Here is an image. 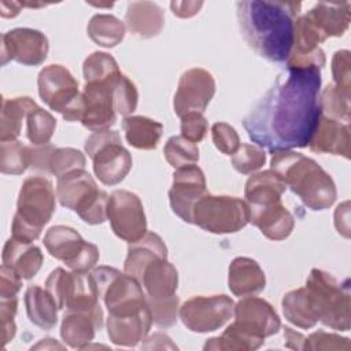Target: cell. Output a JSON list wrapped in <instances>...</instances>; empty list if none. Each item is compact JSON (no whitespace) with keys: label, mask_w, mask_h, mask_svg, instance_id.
<instances>
[{"label":"cell","mask_w":351,"mask_h":351,"mask_svg":"<svg viewBox=\"0 0 351 351\" xmlns=\"http://www.w3.org/2000/svg\"><path fill=\"white\" fill-rule=\"evenodd\" d=\"M206 193V177L199 166L188 165L174 171L169 202L173 213L182 221L192 223L193 206Z\"/></svg>","instance_id":"d6986e66"},{"label":"cell","mask_w":351,"mask_h":351,"mask_svg":"<svg viewBox=\"0 0 351 351\" xmlns=\"http://www.w3.org/2000/svg\"><path fill=\"white\" fill-rule=\"evenodd\" d=\"M163 154L169 165L174 169L195 165L199 160L197 147L182 136L170 137L163 148Z\"/></svg>","instance_id":"f35d334b"},{"label":"cell","mask_w":351,"mask_h":351,"mask_svg":"<svg viewBox=\"0 0 351 351\" xmlns=\"http://www.w3.org/2000/svg\"><path fill=\"white\" fill-rule=\"evenodd\" d=\"M1 259L3 265L12 269L21 278L30 280L40 270L44 256L37 245L11 237L4 244Z\"/></svg>","instance_id":"484cf974"},{"label":"cell","mask_w":351,"mask_h":351,"mask_svg":"<svg viewBox=\"0 0 351 351\" xmlns=\"http://www.w3.org/2000/svg\"><path fill=\"white\" fill-rule=\"evenodd\" d=\"M22 287V278L8 266L3 265L0 269V299L18 298Z\"/></svg>","instance_id":"816d5d0a"},{"label":"cell","mask_w":351,"mask_h":351,"mask_svg":"<svg viewBox=\"0 0 351 351\" xmlns=\"http://www.w3.org/2000/svg\"><path fill=\"white\" fill-rule=\"evenodd\" d=\"M211 137L217 149L225 155H233L240 147V137L236 129L225 122H217L211 126Z\"/></svg>","instance_id":"bcb514c9"},{"label":"cell","mask_w":351,"mask_h":351,"mask_svg":"<svg viewBox=\"0 0 351 351\" xmlns=\"http://www.w3.org/2000/svg\"><path fill=\"white\" fill-rule=\"evenodd\" d=\"M148 306L152 313V321L159 328H170L177 322L178 304L180 299L177 295L163 299V300H151L147 299Z\"/></svg>","instance_id":"ee69618b"},{"label":"cell","mask_w":351,"mask_h":351,"mask_svg":"<svg viewBox=\"0 0 351 351\" xmlns=\"http://www.w3.org/2000/svg\"><path fill=\"white\" fill-rule=\"evenodd\" d=\"M233 311L234 302L226 295L195 296L180 307V318L186 329L207 333L223 326Z\"/></svg>","instance_id":"9a60e30c"},{"label":"cell","mask_w":351,"mask_h":351,"mask_svg":"<svg viewBox=\"0 0 351 351\" xmlns=\"http://www.w3.org/2000/svg\"><path fill=\"white\" fill-rule=\"evenodd\" d=\"M215 93V81L210 71L193 67L186 70L180 81L173 100V108L180 118L186 112H203Z\"/></svg>","instance_id":"e0dca14e"},{"label":"cell","mask_w":351,"mask_h":351,"mask_svg":"<svg viewBox=\"0 0 351 351\" xmlns=\"http://www.w3.org/2000/svg\"><path fill=\"white\" fill-rule=\"evenodd\" d=\"M56 128V119L41 107L33 110L26 118V136L33 145L48 144Z\"/></svg>","instance_id":"8d00e7d4"},{"label":"cell","mask_w":351,"mask_h":351,"mask_svg":"<svg viewBox=\"0 0 351 351\" xmlns=\"http://www.w3.org/2000/svg\"><path fill=\"white\" fill-rule=\"evenodd\" d=\"M44 245L51 256L66 263L73 271L86 273L99 261V248L85 241L80 233L64 225H56L47 230Z\"/></svg>","instance_id":"4fadbf2b"},{"label":"cell","mask_w":351,"mask_h":351,"mask_svg":"<svg viewBox=\"0 0 351 351\" xmlns=\"http://www.w3.org/2000/svg\"><path fill=\"white\" fill-rule=\"evenodd\" d=\"M18 308V298L0 299V321H1V340L5 346L15 336L16 326L14 317Z\"/></svg>","instance_id":"681fc988"},{"label":"cell","mask_w":351,"mask_h":351,"mask_svg":"<svg viewBox=\"0 0 351 351\" xmlns=\"http://www.w3.org/2000/svg\"><path fill=\"white\" fill-rule=\"evenodd\" d=\"M125 23L134 36L151 38L162 32L165 14L163 10L152 1H132L128 4Z\"/></svg>","instance_id":"4316f807"},{"label":"cell","mask_w":351,"mask_h":351,"mask_svg":"<svg viewBox=\"0 0 351 351\" xmlns=\"http://www.w3.org/2000/svg\"><path fill=\"white\" fill-rule=\"evenodd\" d=\"M351 56L350 51L341 49L335 52L332 58V74L335 85L343 90L346 95H351Z\"/></svg>","instance_id":"7dc6e473"},{"label":"cell","mask_w":351,"mask_h":351,"mask_svg":"<svg viewBox=\"0 0 351 351\" xmlns=\"http://www.w3.org/2000/svg\"><path fill=\"white\" fill-rule=\"evenodd\" d=\"M203 1H171L170 7L174 15L180 18H189L199 12Z\"/></svg>","instance_id":"f5cc1de1"},{"label":"cell","mask_w":351,"mask_h":351,"mask_svg":"<svg viewBox=\"0 0 351 351\" xmlns=\"http://www.w3.org/2000/svg\"><path fill=\"white\" fill-rule=\"evenodd\" d=\"M350 3H318L306 16L325 37H340L350 25Z\"/></svg>","instance_id":"f1b7e54d"},{"label":"cell","mask_w":351,"mask_h":351,"mask_svg":"<svg viewBox=\"0 0 351 351\" xmlns=\"http://www.w3.org/2000/svg\"><path fill=\"white\" fill-rule=\"evenodd\" d=\"M29 167V147L21 141H1L0 169L4 174H22Z\"/></svg>","instance_id":"74e56055"},{"label":"cell","mask_w":351,"mask_h":351,"mask_svg":"<svg viewBox=\"0 0 351 351\" xmlns=\"http://www.w3.org/2000/svg\"><path fill=\"white\" fill-rule=\"evenodd\" d=\"M122 73L99 81L85 82L82 99L84 114L81 123L92 130H108L117 121V111L114 104V86Z\"/></svg>","instance_id":"2e32d148"},{"label":"cell","mask_w":351,"mask_h":351,"mask_svg":"<svg viewBox=\"0 0 351 351\" xmlns=\"http://www.w3.org/2000/svg\"><path fill=\"white\" fill-rule=\"evenodd\" d=\"M103 318L90 313L66 310L60 325V336L69 347L85 348L93 340L95 332L101 329Z\"/></svg>","instance_id":"83f0119b"},{"label":"cell","mask_w":351,"mask_h":351,"mask_svg":"<svg viewBox=\"0 0 351 351\" xmlns=\"http://www.w3.org/2000/svg\"><path fill=\"white\" fill-rule=\"evenodd\" d=\"M45 289L53 298L59 310L66 308L104 317L92 273L66 271L62 267H56L48 276Z\"/></svg>","instance_id":"ba28073f"},{"label":"cell","mask_w":351,"mask_h":351,"mask_svg":"<svg viewBox=\"0 0 351 351\" xmlns=\"http://www.w3.org/2000/svg\"><path fill=\"white\" fill-rule=\"evenodd\" d=\"M208 130L207 119L202 112H186L181 117V136L191 143H199Z\"/></svg>","instance_id":"c3c4849f"},{"label":"cell","mask_w":351,"mask_h":351,"mask_svg":"<svg viewBox=\"0 0 351 351\" xmlns=\"http://www.w3.org/2000/svg\"><path fill=\"white\" fill-rule=\"evenodd\" d=\"M48 49V38L44 33L16 27L1 36V64L15 60L25 66H38L47 59Z\"/></svg>","instance_id":"ac0fdd59"},{"label":"cell","mask_w":351,"mask_h":351,"mask_svg":"<svg viewBox=\"0 0 351 351\" xmlns=\"http://www.w3.org/2000/svg\"><path fill=\"white\" fill-rule=\"evenodd\" d=\"M107 219L117 237L134 243L147 233V218L140 197L129 191L117 189L108 197Z\"/></svg>","instance_id":"5bb4252c"},{"label":"cell","mask_w":351,"mask_h":351,"mask_svg":"<svg viewBox=\"0 0 351 351\" xmlns=\"http://www.w3.org/2000/svg\"><path fill=\"white\" fill-rule=\"evenodd\" d=\"M160 258L167 259V248L162 237L154 232H147L140 240L129 243L123 271L138 281L144 267Z\"/></svg>","instance_id":"cb8c5ba5"},{"label":"cell","mask_w":351,"mask_h":351,"mask_svg":"<svg viewBox=\"0 0 351 351\" xmlns=\"http://www.w3.org/2000/svg\"><path fill=\"white\" fill-rule=\"evenodd\" d=\"M284 336H285V346L288 348H293V350H303V341H304V336L299 332H295L292 328L285 326L284 328Z\"/></svg>","instance_id":"db71d44e"},{"label":"cell","mask_w":351,"mask_h":351,"mask_svg":"<svg viewBox=\"0 0 351 351\" xmlns=\"http://www.w3.org/2000/svg\"><path fill=\"white\" fill-rule=\"evenodd\" d=\"M138 282L144 287L147 299L163 300L176 295L178 273L167 259L160 258L144 267Z\"/></svg>","instance_id":"603a6c76"},{"label":"cell","mask_w":351,"mask_h":351,"mask_svg":"<svg viewBox=\"0 0 351 351\" xmlns=\"http://www.w3.org/2000/svg\"><path fill=\"white\" fill-rule=\"evenodd\" d=\"M281 304L285 318L298 328L310 329L318 322L306 287L289 291Z\"/></svg>","instance_id":"836d02e7"},{"label":"cell","mask_w":351,"mask_h":351,"mask_svg":"<svg viewBox=\"0 0 351 351\" xmlns=\"http://www.w3.org/2000/svg\"><path fill=\"white\" fill-rule=\"evenodd\" d=\"M266 276L256 261L247 256H237L229 266L228 287L236 296H250L263 291Z\"/></svg>","instance_id":"d4e9b609"},{"label":"cell","mask_w":351,"mask_h":351,"mask_svg":"<svg viewBox=\"0 0 351 351\" xmlns=\"http://www.w3.org/2000/svg\"><path fill=\"white\" fill-rule=\"evenodd\" d=\"M151 308L129 314V315H110L107 317V335L117 346L134 347L145 340L152 325Z\"/></svg>","instance_id":"44dd1931"},{"label":"cell","mask_w":351,"mask_h":351,"mask_svg":"<svg viewBox=\"0 0 351 351\" xmlns=\"http://www.w3.org/2000/svg\"><path fill=\"white\" fill-rule=\"evenodd\" d=\"M122 129L126 141L132 147L137 149H155L160 140L163 125L147 117L130 115L123 118Z\"/></svg>","instance_id":"d6a6232c"},{"label":"cell","mask_w":351,"mask_h":351,"mask_svg":"<svg viewBox=\"0 0 351 351\" xmlns=\"http://www.w3.org/2000/svg\"><path fill=\"white\" fill-rule=\"evenodd\" d=\"M56 197L63 207L75 211L89 225L103 223L107 219L110 196L97 188L85 169H77L58 177Z\"/></svg>","instance_id":"52a82bcc"},{"label":"cell","mask_w":351,"mask_h":351,"mask_svg":"<svg viewBox=\"0 0 351 351\" xmlns=\"http://www.w3.org/2000/svg\"><path fill=\"white\" fill-rule=\"evenodd\" d=\"M88 36L97 45L112 48L123 40L125 25L114 15L96 14L88 23Z\"/></svg>","instance_id":"e575fe53"},{"label":"cell","mask_w":351,"mask_h":351,"mask_svg":"<svg viewBox=\"0 0 351 351\" xmlns=\"http://www.w3.org/2000/svg\"><path fill=\"white\" fill-rule=\"evenodd\" d=\"M25 306L32 324L44 330L55 328L59 308L47 289L30 285L25 293Z\"/></svg>","instance_id":"1f68e13d"},{"label":"cell","mask_w":351,"mask_h":351,"mask_svg":"<svg viewBox=\"0 0 351 351\" xmlns=\"http://www.w3.org/2000/svg\"><path fill=\"white\" fill-rule=\"evenodd\" d=\"M248 211L250 222L259 228L262 234L270 240H285L293 230L295 218L285 208L281 200L266 204L248 206Z\"/></svg>","instance_id":"ffe728a7"},{"label":"cell","mask_w":351,"mask_h":351,"mask_svg":"<svg viewBox=\"0 0 351 351\" xmlns=\"http://www.w3.org/2000/svg\"><path fill=\"white\" fill-rule=\"evenodd\" d=\"M319 104L322 115L339 122H350V96L335 84L328 85L319 95Z\"/></svg>","instance_id":"d590c367"},{"label":"cell","mask_w":351,"mask_h":351,"mask_svg":"<svg viewBox=\"0 0 351 351\" xmlns=\"http://www.w3.org/2000/svg\"><path fill=\"white\" fill-rule=\"evenodd\" d=\"M85 82L106 80L121 73L117 60L106 52L90 53L82 64Z\"/></svg>","instance_id":"ab89813d"},{"label":"cell","mask_w":351,"mask_h":351,"mask_svg":"<svg viewBox=\"0 0 351 351\" xmlns=\"http://www.w3.org/2000/svg\"><path fill=\"white\" fill-rule=\"evenodd\" d=\"M311 306L319 322L336 330H350V280L339 281L330 273L313 269L306 281Z\"/></svg>","instance_id":"8992f818"},{"label":"cell","mask_w":351,"mask_h":351,"mask_svg":"<svg viewBox=\"0 0 351 351\" xmlns=\"http://www.w3.org/2000/svg\"><path fill=\"white\" fill-rule=\"evenodd\" d=\"M266 162V152L252 144H241L232 155V165L234 170L241 174H250L259 170Z\"/></svg>","instance_id":"60d3db41"},{"label":"cell","mask_w":351,"mask_h":351,"mask_svg":"<svg viewBox=\"0 0 351 351\" xmlns=\"http://www.w3.org/2000/svg\"><path fill=\"white\" fill-rule=\"evenodd\" d=\"M86 159L75 148H56L51 158V174L60 177L77 169H85Z\"/></svg>","instance_id":"b9f144b4"},{"label":"cell","mask_w":351,"mask_h":351,"mask_svg":"<svg viewBox=\"0 0 351 351\" xmlns=\"http://www.w3.org/2000/svg\"><path fill=\"white\" fill-rule=\"evenodd\" d=\"M234 321L218 337L208 339L204 350L248 351L256 350L269 336L276 335L281 321L265 299L247 296L234 304Z\"/></svg>","instance_id":"277c9868"},{"label":"cell","mask_w":351,"mask_h":351,"mask_svg":"<svg viewBox=\"0 0 351 351\" xmlns=\"http://www.w3.org/2000/svg\"><path fill=\"white\" fill-rule=\"evenodd\" d=\"M85 151L93 162L96 177L104 185L119 184L132 169V155L115 130L93 132L85 141Z\"/></svg>","instance_id":"7c38bea8"},{"label":"cell","mask_w":351,"mask_h":351,"mask_svg":"<svg viewBox=\"0 0 351 351\" xmlns=\"http://www.w3.org/2000/svg\"><path fill=\"white\" fill-rule=\"evenodd\" d=\"M55 211V191L52 182L43 176L23 181L12 219V237L22 243H33Z\"/></svg>","instance_id":"5b68a950"},{"label":"cell","mask_w":351,"mask_h":351,"mask_svg":"<svg viewBox=\"0 0 351 351\" xmlns=\"http://www.w3.org/2000/svg\"><path fill=\"white\" fill-rule=\"evenodd\" d=\"M138 92L136 85L122 74L114 86V104L115 111L121 115L128 117L137 107Z\"/></svg>","instance_id":"7bdbcfd3"},{"label":"cell","mask_w":351,"mask_h":351,"mask_svg":"<svg viewBox=\"0 0 351 351\" xmlns=\"http://www.w3.org/2000/svg\"><path fill=\"white\" fill-rule=\"evenodd\" d=\"M319 89V69H287L244 117L248 137L270 152L307 147L322 114Z\"/></svg>","instance_id":"6da1fadb"},{"label":"cell","mask_w":351,"mask_h":351,"mask_svg":"<svg viewBox=\"0 0 351 351\" xmlns=\"http://www.w3.org/2000/svg\"><path fill=\"white\" fill-rule=\"evenodd\" d=\"M270 166L310 210H326L335 203L337 192L332 177L311 158L291 149L273 151Z\"/></svg>","instance_id":"3957f363"},{"label":"cell","mask_w":351,"mask_h":351,"mask_svg":"<svg viewBox=\"0 0 351 351\" xmlns=\"http://www.w3.org/2000/svg\"><path fill=\"white\" fill-rule=\"evenodd\" d=\"M38 106L29 96H19L1 100L0 140L15 141L22 130V122Z\"/></svg>","instance_id":"f546056e"},{"label":"cell","mask_w":351,"mask_h":351,"mask_svg":"<svg viewBox=\"0 0 351 351\" xmlns=\"http://www.w3.org/2000/svg\"><path fill=\"white\" fill-rule=\"evenodd\" d=\"M38 95L41 100L53 111L60 112L67 122L82 118L84 99L78 90V81L62 64L44 67L37 78Z\"/></svg>","instance_id":"30bf717a"},{"label":"cell","mask_w":351,"mask_h":351,"mask_svg":"<svg viewBox=\"0 0 351 351\" xmlns=\"http://www.w3.org/2000/svg\"><path fill=\"white\" fill-rule=\"evenodd\" d=\"M99 299H101L111 315H128L138 313L148 306L147 295L137 280L110 266H99L92 271Z\"/></svg>","instance_id":"9c48e42d"},{"label":"cell","mask_w":351,"mask_h":351,"mask_svg":"<svg viewBox=\"0 0 351 351\" xmlns=\"http://www.w3.org/2000/svg\"><path fill=\"white\" fill-rule=\"evenodd\" d=\"M300 3L237 1L236 12L241 36L261 58L282 63L293 47L295 22Z\"/></svg>","instance_id":"7a4b0ae2"},{"label":"cell","mask_w":351,"mask_h":351,"mask_svg":"<svg viewBox=\"0 0 351 351\" xmlns=\"http://www.w3.org/2000/svg\"><path fill=\"white\" fill-rule=\"evenodd\" d=\"M248 222L250 211L245 200L234 196H215L207 192L192 210V223L214 234L239 232Z\"/></svg>","instance_id":"8fae6325"},{"label":"cell","mask_w":351,"mask_h":351,"mask_svg":"<svg viewBox=\"0 0 351 351\" xmlns=\"http://www.w3.org/2000/svg\"><path fill=\"white\" fill-rule=\"evenodd\" d=\"M22 4L18 1H1L0 3V12L3 18H14L19 14Z\"/></svg>","instance_id":"11a10c76"},{"label":"cell","mask_w":351,"mask_h":351,"mask_svg":"<svg viewBox=\"0 0 351 351\" xmlns=\"http://www.w3.org/2000/svg\"><path fill=\"white\" fill-rule=\"evenodd\" d=\"M311 151L318 154L341 155L350 158V126L321 114L314 134L308 143Z\"/></svg>","instance_id":"7402d4cb"},{"label":"cell","mask_w":351,"mask_h":351,"mask_svg":"<svg viewBox=\"0 0 351 351\" xmlns=\"http://www.w3.org/2000/svg\"><path fill=\"white\" fill-rule=\"evenodd\" d=\"M55 149L56 148L51 143L29 147V167L44 173H51V158Z\"/></svg>","instance_id":"f907efd6"},{"label":"cell","mask_w":351,"mask_h":351,"mask_svg":"<svg viewBox=\"0 0 351 351\" xmlns=\"http://www.w3.org/2000/svg\"><path fill=\"white\" fill-rule=\"evenodd\" d=\"M285 189V182L273 170L256 173L251 176L245 182V203L248 206H256L281 200Z\"/></svg>","instance_id":"4dcf8cb0"},{"label":"cell","mask_w":351,"mask_h":351,"mask_svg":"<svg viewBox=\"0 0 351 351\" xmlns=\"http://www.w3.org/2000/svg\"><path fill=\"white\" fill-rule=\"evenodd\" d=\"M351 343L347 337H341L335 333H328L324 330H317L308 337L304 336L303 350H344L348 351Z\"/></svg>","instance_id":"f6af8a7d"}]
</instances>
